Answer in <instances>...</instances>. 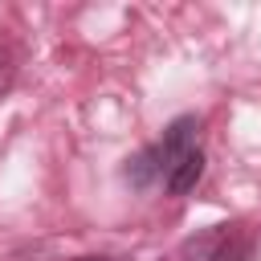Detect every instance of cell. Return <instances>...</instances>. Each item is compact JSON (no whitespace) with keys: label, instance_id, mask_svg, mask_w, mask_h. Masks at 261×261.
Returning a JSON list of instances; mask_svg holds the SVG:
<instances>
[{"label":"cell","instance_id":"cell-1","mask_svg":"<svg viewBox=\"0 0 261 261\" xmlns=\"http://www.w3.org/2000/svg\"><path fill=\"white\" fill-rule=\"evenodd\" d=\"M196 147H200V118H196V114H184V118H175V122L163 130L159 143H151L147 151H139L135 159H126V179H130L135 188L163 184V179L171 175V167H175L188 151H196Z\"/></svg>","mask_w":261,"mask_h":261},{"label":"cell","instance_id":"cell-2","mask_svg":"<svg viewBox=\"0 0 261 261\" xmlns=\"http://www.w3.org/2000/svg\"><path fill=\"white\" fill-rule=\"evenodd\" d=\"M261 249V232L245 220L208 224L179 245V261H253Z\"/></svg>","mask_w":261,"mask_h":261},{"label":"cell","instance_id":"cell-3","mask_svg":"<svg viewBox=\"0 0 261 261\" xmlns=\"http://www.w3.org/2000/svg\"><path fill=\"white\" fill-rule=\"evenodd\" d=\"M200 175H204V151L196 147V151H188V155L171 167V175L163 179V188H167L171 196H188V192L200 184Z\"/></svg>","mask_w":261,"mask_h":261},{"label":"cell","instance_id":"cell-4","mask_svg":"<svg viewBox=\"0 0 261 261\" xmlns=\"http://www.w3.org/2000/svg\"><path fill=\"white\" fill-rule=\"evenodd\" d=\"M12 82H16V53H12L8 37L0 33V98L12 90Z\"/></svg>","mask_w":261,"mask_h":261},{"label":"cell","instance_id":"cell-5","mask_svg":"<svg viewBox=\"0 0 261 261\" xmlns=\"http://www.w3.org/2000/svg\"><path fill=\"white\" fill-rule=\"evenodd\" d=\"M82 261H94V257H82Z\"/></svg>","mask_w":261,"mask_h":261}]
</instances>
